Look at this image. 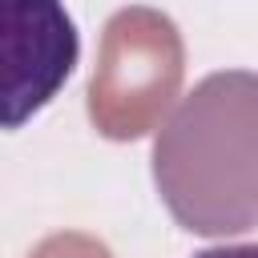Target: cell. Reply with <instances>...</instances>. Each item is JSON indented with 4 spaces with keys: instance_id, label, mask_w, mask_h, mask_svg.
<instances>
[{
    "instance_id": "cell-3",
    "label": "cell",
    "mask_w": 258,
    "mask_h": 258,
    "mask_svg": "<svg viewBox=\"0 0 258 258\" xmlns=\"http://www.w3.org/2000/svg\"><path fill=\"white\" fill-rule=\"evenodd\" d=\"M77 64V28L60 0H8V113L16 129L28 113L48 105Z\"/></svg>"
},
{
    "instance_id": "cell-4",
    "label": "cell",
    "mask_w": 258,
    "mask_h": 258,
    "mask_svg": "<svg viewBox=\"0 0 258 258\" xmlns=\"http://www.w3.org/2000/svg\"><path fill=\"white\" fill-rule=\"evenodd\" d=\"M28 258H113V250L85 230H60V234H48L44 242H36Z\"/></svg>"
},
{
    "instance_id": "cell-2",
    "label": "cell",
    "mask_w": 258,
    "mask_h": 258,
    "mask_svg": "<svg viewBox=\"0 0 258 258\" xmlns=\"http://www.w3.org/2000/svg\"><path fill=\"white\" fill-rule=\"evenodd\" d=\"M185 77L177 24L145 4L109 16L89 77V121L109 141H137L169 113Z\"/></svg>"
},
{
    "instance_id": "cell-5",
    "label": "cell",
    "mask_w": 258,
    "mask_h": 258,
    "mask_svg": "<svg viewBox=\"0 0 258 258\" xmlns=\"http://www.w3.org/2000/svg\"><path fill=\"white\" fill-rule=\"evenodd\" d=\"M194 258H258V242H250V246H214V250H202Z\"/></svg>"
},
{
    "instance_id": "cell-1",
    "label": "cell",
    "mask_w": 258,
    "mask_h": 258,
    "mask_svg": "<svg viewBox=\"0 0 258 258\" xmlns=\"http://www.w3.org/2000/svg\"><path fill=\"white\" fill-rule=\"evenodd\" d=\"M153 181L189 234L258 230V73H210L177 101L153 141Z\"/></svg>"
}]
</instances>
